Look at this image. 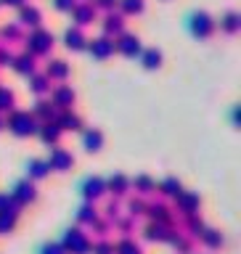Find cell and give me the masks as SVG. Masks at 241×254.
<instances>
[{
  "label": "cell",
  "instance_id": "1",
  "mask_svg": "<svg viewBox=\"0 0 241 254\" xmlns=\"http://www.w3.org/2000/svg\"><path fill=\"white\" fill-rule=\"evenodd\" d=\"M24 48H27L24 53H29V56H48V53H51V48H53V35L48 29L37 27L27 40H24Z\"/></svg>",
  "mask_w": 241,
  "mask_h": 254
},
{
  "label": "cell",
  "instance_id": "2",
  "mask_svg": "<svg viewBox=\"0 0 241 254\" xmlns=\"http://www.w3.org/2000/svg\"><path fill=\"white\" fill-rule=\"evenodd\" d=\"M114 51H119L122 56H127V59H133V56L141 53V37L133 35V32H122V35L114 40Z\"/></svg>",
  "mask_w": 241,
  "mask_h": 254
},
{
  "label": "cell",
  "instance_id": "3",
  "mask_svg": "<svg viewBox=\"0 0 241 254\" xmlns=\"http://www.w3.org/2000/svg\"><path fill=\"white\" fill-rule=\"evenodd\" d=\"M191 32H194L196 37H210L215 32V21L212 16L207 11H196L194 16H191Z\"/></svg>",
  "mask_w": 241,
  "mask_h": 254
},
{
  "label": "cell",
  "instance_id": "4",
  "mask_svg": "<svg viewBox=\"0 0 241 254\" xmlns=\"http://www.w3.org/2000/svg\"><path fill=\"white\" fill-rule=\"evenodd\" d=\"M85 48H90V53L95 56V59H109V56L114 53V37L101 35V37H95V40H87Z\"/></svg>",
  "mask_w": 241,
  "mask_h": 254
},
{
  "label": "cell",
  "instance_id": "5",
  "mask_svg": "<svg viewBox=\"0 0 241 254\" xmlns=\"http://www.w3.org/2000/svg\"><path fill=\"white\" fill-rule=\"evenodd\" d=\"M8 125H11V130L16 135H29V132H35L37 127H35V119H32L27 111H16V114L8 119Z\"/></svg>",
  "mask_w": 241,
  "mask_h": 254
},
{
  "label": "cell",
  "instance_id": "6",
  "mask_svg": "<svg viewBox=\"0 0 241 254\" xmlns=\"http://www.w3.org/2000/svg\"><path fill=\"white\" fill-rule=\"evenodd\" d=\"M72 19H75V24L80 29L87 27V24H93L95 21V8L93 3H77L75 8H72Z\"/></svg>",
  "mask_w": 241,
  "mask_h": 254
},
{
  "label": "cell",
  "instance_id": "7",
  "mask_svg": "<svg viewBox=\"0 0 241 254\" xmlns=\"http://www.w3.org/2000/svg\"><path fill=\"white\" fill-rule=\"evenodd\" d=\"M101 27H103V35H106V37H111V35H122V32H125V16L109 11L106 16H103Z\"/></svg>",
  "mask_w": 241,
  "mask_h": 254
},
{
  "label": "cell",
  "instance_id": "8",
  "mask_svg": "<svg viewBox=\"0 0 241 254\" xmlns=\"http://www.w3.org/2000/svg\"><path fill=\"white\" fill-rule=\"evenodd\" d=\"M40 21H43V13H40L37 5H21V8H19V24H21V27L37 29Z\"/></svg>",
  "mask_w": 241,
  "mask_h": 254
},
{
  "label": "cell",
  "instance_id": "9",
  "mask_svg": "<svg viewBox=\"0 0 241 254\" xmlns=\"http://www.w3.org/2000/svg\"><path fill=\"white\" fill-rule=\"evenodd\" d=\"M64 45H67L69 51H82V48L87 45L85 32L80 29V27H69L67 32H64Z\"/></svg>",
  "mask_w": 241,
  "mask_h": 254
},
{
  "label": "cell",
  "instance_id": "10",
  "mask_svg": "<svg viewBox=\"0 0 241 254\" xmlns=\"http://www.w3.org/2000/svg\"><path fill=\"white\" fill-rule=\"evenodd\" d=\"M45 77L48 79H67L69 77V64L61 59H51L45 64Z\"/></svg>",
  "mask_w": 241,
  "mask_h": 254
},
{
  "label": "cell",
  "instance_id": "11",
  "mask_svg": "<svg viewBox=\"0 0 241 254\" xmlns=\"http://www.w3.org/2000/svg\"><path fill=\"white\" fill-rule=\"evenodd\" d=\"M11 66L19 71V74L24 77H29V74H35V69H37V64H35V56H29V53H21V56H13V64Z\"/></svg>",
  "mask_w": 241,
  "mask_h": 254
},
{
  "label": "cell",
  "instance_id": "12",
  "mask_svg": "<svg viewBox=\"0 0 241 254\" xmlns=\"http://www.w3.org/2000/svg\"><path fill=\"white\" fill-rule=\"evenodd\" d=\"M53 103H56L59 109L67 111L72 103H75V90H72L69 85H59V87L53 90Z\"/></svg>",
  "mask_w": 241,
  "mask_h": 254
},
{
  "label": "cell",
  "instance_id": "13",
  "mask_svg": "<svg viewBox=\"0 0 241 254\" xmlns=\"http://www.w3.org/2000/svg\"><path fill=\"white\" fill-rule=\"evenodd\" d=\"M141 64L146 69H159V66H162V51H157V48H146V51H141Z\"/></svg>",
  "mask_w": 241,
  "mask_h": 254
},
{
  "label": "cell",
  "instance_id": "14",
  "mask_svg": "<svg viewBox=\"0 0 241 254\" xmlns=\"http://www.w3.org/2000/svg\"><path fill=\"white\" fill-rule=\"evenodd\" d=\"M0 37H3L5 43H16V40H21V24L19 21L5 24V27L0 29Z\"/></svg>",
  "mask_w": 241,
  "mask_h": 254
},
{
  "label": "cell",
  "instance_id": "15",
  "mask_svg": "<svg viewBox=\"0 0 241 254\" xmlns=\"http://www.w3.org/2000/svg\"><path fill=\"white\" fill-rule=\"evenodd\" d=\"M29 85H32V90H35L37 95L51 93V79H48L45 74H29Z\"/></svg>",
  "mask_w": 241,
  "mask_h": 254
},
{
  "label": "cell",
  "instance_id": "16",
  "mask_svg": "<svg viewBox=\"0 0 241 254\" xmlns=\"http://www.w3.org/2000/svg\"><path fill=\"white\" fill-rule=\"evenodd\" d=\"M220 27L226 29V32H231V35H236V32H239V27H241V19H239V13H236V11H228V13L220 19Z\"/></svg>",
  "mask_w": 241,
  "mask_h": 254
},
{
  "label": "cell",
  "instance_id": "17",
  "mask_svg": "<svg viewBox=\"0 0 241 254\" xmlns=\"http://www.w3.org/2000/svg\"><path fill=\"white\" fill-rule=\"evenodd\" d=\"M119 13L122 16H135L143 11V0H119Z\"/></svg>",
  "mask_w": 241,
  "mask_h": 254
},
{
  "label": "cell",
  "instance_id": "18",
  "mask_svg": "<svg viewBox=\"0 0 241 254\" xmlns=\"http://www.w3.org/2000/svg\"><path fill=\"white\" fill-rule=\"evenodd\" d=\"M59 125L64 127V130H77V127H80V119H77L75 114H72L69 109H67V111H64V114H61V119H59Z\"/></svg>",
  "mask_w": 241,
  "mask_h": 254
},
{
  "label": "cell",
  "instance_id": "19",
  "mask_svg": "<svg viewBox=\"0 0 241 254\" xmlns=\"http://www.w3.org/2000/svg\"><path fill=\"white\" fill-rule=\"evenodd\" d=\"M13 93L11 90H8V87H0V111H8V109H11L13 106Z\"/></svg>",
  "mask_w": 241,
  "mask_h": 254
},
{
  "label": "cell",
  "instance_id": "20",
  "mask_svg": "<svg viewBox=\"0 0 241 254\" xmlns=\"http://www.w3.org/2000/svg\"><path fill=\"white\" fill-rule=\"evenodd\" d=\"M101 140H103L101 132H98V130H90V132L85 135V146H87V151H95V148L101 146Z\"/></svg>",
  "mask_w": 241,
  "mask_h": 254
},
{
  "label": "cell",
  "instance_id": "21",
  "mask_svg": "<svg viewBox=\"0 0 241 254\" xmlns=\"http://www.w3.org/2000/svg\"><path fill=\"white\" fill-rule=\"evenodd\" d=\"M37 114L43 117V119H48V117H53V111H56V103H51V101H37Z\"/></svg>",
  "mask_w": 241,
  "mask_h": 254
},
{
  "label": "cell",
  "instance_id": "22",
  "mask_svg": "<svg viewBox=\"0 0 241 254\" xmlns=\"http://www.w3.org/2000/svg\"><path fill=\"white\" fill-rule=\"evenodd\" d=\"M119 0H93V8L95 11H103V13H109V11H114Z\"/></svg>",
  "mask_w": 241,
  "mask_h": 254
},
{
  "label": "cell",
  "instance_id": "23",
  "mask_svg": "<svg viewBox=\"0 0 241 254\" xmlns=\"http://www.w3.org/2000/svg\"><path fill=\"white\" fill-rule=\"evenodd\" d=\"M13 64V53L8 45H0V66H11Z\"/></svg>",
  "mask_w": 241,
  "mask_h": 254
},
{
  "label": "cell",
  "instance_id": "24",
  "mask_svg": "<svg viewBox=\"0 0 241 254\" xmlns=\"http://www.w3.org/2000/svg\"><path fill=\"white\" fill-rule=\"evenodd\" d=\"M43 138L45 140H56V138H59V125H45L43 127Z\"/></svg>",
  "mask_w": 241,
  "mask_h": 254
},
{
  "label": "cell",
  "instance_id": "25",
  "mask_svg": "<svg viewBox=\"0 0 241 254\" xmlns=\"http://www.w3.org/2000/svg\"><path fill=\"white\" fill-rule=\"evenodd\" d=\"M53 5L59 8V11H72V8L77 5V0H53Z\"/></svg>",
  "mask_w": 241,
  "mask_h": 254
},
{
  "label": "cell",
  "instance_id": "26",
  "mask_svg": "<svg viewBox=\"0 0 241 254\" xmlns=\"http://www.w3.org/2000/svg\"><path fill=\"white\" fill-rule=\"evenodd\" d=\"M0 3H5V5H13V8H21V5H27V0H0Z\"/></svg>",
  "mask_w": 241,
  "mask_h": 254
}]
</instances>
